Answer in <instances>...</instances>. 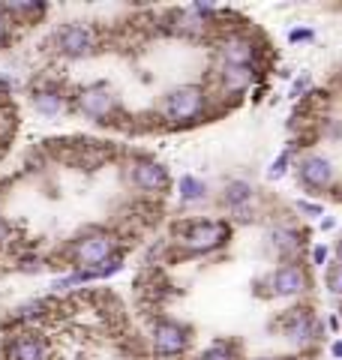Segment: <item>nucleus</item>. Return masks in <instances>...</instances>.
Wrapping results in <instances>:
<instances>
[{
  "mask_svg": "<svg viewBox=\"0 0 342 360\" xmlns=\"http://www.w3.org/2000/svg\"><path fill=\"white\" fill-rule=\"evenodd\" d=\"M213 96L204 84H180L171 87L159 103V120L171 129H189L210 117Z\"/></svg>",
  "mask_w": 342,
  "mask_h": 360,
  "instance_id": "f257e3e1",
  "label": "nucleus"
},
{
  "mask_svg": "<svg viewBox=\"0 0 342 360\" xmlns=\"http://www.w3.org/2000/svg\"><path fill=\"white\" fill-rule=\"evenodd\" d=\"M63 255L72 270H99L111 258L123 255V243H120V234L111 229H84L66 243Z\"/></svg>",
  "mask_w": 342,
  "mask_h": 360,
  "instance_id": "f03ea898",
  "label": "nucleus"
},
{
  "mask_svg": "<svg viewBox=\"0 0 342 360\" xmlns=\"http://www.w3.org/2000/svg\"><path fill=\"white\" fill-rule=\"evenodd\" d=\"M232 240V222L225 219H184L175 229V243L184 255H213Z\"/></svg>",
  "mask_w": 342,
  "mask_h": 360,
  "instance_id": "7ed1b4c3",
  "label": "nucleus"
},
{
  "mask_svg": "<svg viewBox=\"0 0 342 360\" xmlns=\"http://www.w3.org/2000/svg\"><path fill=\"white\" fill-rule=\"evenodd\" d=\"M70 108H75L78 115L87 117V120L102 123V127H108V123H114V120L123 115L118 94H114V90L106 82H94V84L78 87L75 94H72Z\"/></svg>",
  "mask_w": 342,
  "mask_h": 360,
  "instance_id": "20e7f679",
  "label": "nucleus"
},
{
  "mask_svg": "<svg viewBox=\"0 0 342 360\" xmlns=\"http://www.w3.org/2000/svg\"><path fill=\"white\" fill-rule=\"evenodd\" d=\"M102 45V37L94 25L84 21H66L51 33V51L63 60H84L94 58Z\"/></svg>",
  "mask_w": 342,
  "mask_h": 360,
  "instance_id": "39448f33",
  "label": "nucleus"
},
{
  "mask_svg": "<svg viewBox=\"0 0 342 360\" xmlns=\"http://www.w3.org/2000/svg\"><path fill=\"white\" fill-rule=\"evenodd\" d=\"M123 174H127V184L135 189V193L141 195H165L171 189V174L168 168L153 160V156H144V153H135L127 160V168H123Z\"/></svg>",
  "mask_w": 342,
  "mask_h": 360,
  "instance_id": "423d86ee",
  "label": "nucleus"
},
{
  "mask_svg": "<svg viewBox=\"0 0 342 360\" xmlns=\"http://www.w3.org/2000/svg\"><path fill=\"white\" fill-rule=\"evenodd\" d=\"M216 15L220 9L210 6V4H192L184 9H171L165 13L163 27L175 37H186V39H201L216 27Z\"/></svg>",
  "mask_w": 342,
  "mask_h": 360,
  "instance_id": "0eeeda50",
  "label": "nucleus"
},
{
  "mask_svg": "<svg viewBox=\"0 0 342 360\" xmlns=\"http://www.w3.org/2000/svg\"><path fill=\"white\" fill-rule=\"evenodd\" d=\"M258 58H261V45L255 39V33H249L243 27L220 30V37H216V63L255 66L258 70Z\"/></svg>",
  "mask_w": 342,
  "mask_h": 360,
  "instance_id": "6e6552de",
  "label": "nucleus"
},
{
  "mask_svg": "<svg viewBox=\"0 0 342 360\" xmlns=\"http://www.w3.org/2000/svg\"><path fill=\"white\" fill-rule=\"evenodd\" d=\"M192 342L189 324L177 319H156L151 324V352L159 360H175L180 354H186V348Z\"/></svg>",
  "mask_w": 342,
  "mask_h": 360,
  "instance_id": "1a4fd4ad",
  "label": "nucleus"
},
{
  "mask_svg": "<svg viewBox=\"0 0 342 360\" xmlns=\"http://www.w3.org/2000/svg\"><path fill=\"white\" fill-rule=\"evenodd\" d=\"M279 333L285 336V342H291L294 348H310L318 342L322 336V321L310 307H294V309H285L277 321Z\"/></svg>",
  "mask_w": 342,
  "mask_h": 360,
  "instance_id": "9d476101",
  "label": "nucleus"
},
{
  "mask_svg": "<svg viewBox=\"0 0 342 360\" xmlns=\"http://www.w3.org/2000/svg\"><path fill=\"white\" fill-rule=\"evenodd\" d=\"M310 285H312L310 267L300 262H285L265 276L267 297H303L310 291Z\"/></svg>",
  "mask_w": 342,
  "mask_h": 360,
  "instance_id": "9b49d317",
  "label": "nucleus"
},
{
  "mask_svg": "<svg viewBox=\"0 0 342 360\" xmlns=\"http://www.w3.org/2000/svg\"><path fill=\"white\" fill-rule=\"evenodd\" d=\"M0 357L4 360H51V345L39 330L21 328L4 340Z\"/></svg>",
  "mask_w": 342,
  "mask_h": 360,
  "instance_id": "f8f14e48",
  "label": "nucleus"
},
{
  "mask_svg": "<svg viewBox=\"0 0 342 360\" xmlns=\"http://www.w3.org/2000/svg\"><path fill=\"white\" fill-rule=\"evenodd\" d=\"M70 103H72V94L61 82L45 78V82H37L30 87V108L37 111L39 117H49V120L61 117L70 111Z\"/></svg>",
  "mask_w": 342,
  "mask_h": 360,
  "instance_id": "ddd939ff",
  "label": "nucleus"
},
{
  "mask_svg": "<svg viewBox=\"0 0 342 360\" xmlns=\"http://www.w3.org/2000/svg\"><path fill=\"white\" fill-rule=\"evenodd\" d=\"M294 172H298V180L312 189V193H324V189L334 186L336 180V172H334V162L327 160V156L322 153H306L298 160V165H294Z\"/></svg>",
  "mask_w": 342,
  "mask_h": 360,
  "instance_id": "4468645a",
  "label": "nucleus"
},
{
  "mask_svg": "<svg viewBox=\"0 0 342 360\" xmlns=\"http://www.w3.org/2000/svg\"><path fill=\"white\" fill-rule=\"evenodd\" d=\"M220 96H243L249 87L255 84L258 70L255 66H232V63H216L213 70Z\"/></svg>",
  "mask_w": 342,
  "mask_h": 360,
  "instance_id": "2eb2a0df",
  "label": "nucleus"
},
{
  "mask_svg": "<svg viewBox=\"0 0 342 360\" xmlns=\"http://www.w3.org/2000/svg\"><path fill=\"white\" fill-rule=\"evenodd\" d=\"M303 240H306V234L298 229V225H289V222L270 225V231H267L270 250L282 258V264H285V262H298L294 255L303 250Z\"/></svg>",
  "mask_w": 342,
  "mask_h": 360,
  "instance_id": "dca6fc26",
  "label": "nucleus"
},
{
  "mask_svg": "<svg viewBox=\"0 0 342 360\" xmlns=\"http://www.w3.org/2000/svg\"><path fill=\"white\" fill-rule=\"evenodd\" d=\"M253 198H255V189H253V184L249 180H243V177H234V180H228L225 184V189H222V205L228 207V210H234L237 217L253 205Z\"/></svg>",
  "mask_w": 342,
  "mask_h": 360,
  "instance_id": "f3484780",
  "label": "nucleus"
},
{
  "mask_svg": "<svg viewBox=\"0 0 342 360\" xmlns=\"http://www.w3.org/2000/svg\"><path fill=\"white\" fill-rule=\"evenodd\" d=\"M6 9V15L13 18V25L15 27H27V25H37V21L49 13V6L45 4H37V0H9V4H4Z\"/></svg>",
  "mask_w": 342,
  "mask_h": 360,
  "instance_id": "a211bd4d",
  "label": "nucleus"
},
{
  "mask_svg": "<svg viewBox=\"0 0 342 360\" xmlns=\"http://www.w3.org/2000/svg\"><path fill=\"white\" fill-rule=\"evenodd\" d=\"M177 198H180V205L184 207L198 205V201L208 198V184H204L201 177H196V174H184L177 180Z\"/></svg>",
  "mask_w": 342,
  "mask_h": 360,
  "instance_id": "6ab92c4d",
  "label": "nucleus"
},
{
  "mask_svg": "<svg viewBox=\"0 0 342 360\" xmlns=\"http://www.w3.org/2000/svg\"><path fill=\"white\" fill-rule=\"evenodd\" d=\"M49 312V300H27V303H21V307H15V312H13V321H18V324H33V321H39L42 315Z\"/></svg>",
  "mask_w": 342,
  "mask_h": 360,
  "instance_id": "aec40b11",
  "label": "nucleus"
},
{
  "mask_svg": "<svg viewBox=\"0 0 342 360\" xmlns=\"http://www.w3.org/2000/svg\"><path fill=\"white\" fill-rule=\"evenodd\" d=\"M198 360H237V345H234V342H225V340L210 342V345L198 354Z\"/></svg>",
  "mask_w": 342,
  "mask_h": 360,
  "instance_id": "412c9836",
  "label": "nucleus"
},
{
  "mask_svg": "<svg viewBox=\"0 0 342 360\" xmlns=\"http://www.w3.org/2000/svg\"><path fill=\"white\" fill-rule=\"evenodd\" d=\"M13 132H15V111L6 103H0V148L13 139Z\"/></svg>",
  "mask_w": 342,
  "mask_h": 360,
  "instance_id": "4be33fe9",
  "label": "nucleus"
},
{
  "mask_svg": "<svg viewBox=\"0 0 342 360\" xmlns=\"http://www.w3.org/2000/svg\"><path fill=\"white\" fill-rule=\"evenodd\" d=\"M324 283H327V291H330V295L342 297V262L327 264V270H324Z\"/></svg>",
  "mask_w": 342,
  "mask_h": 360,
  "instance_id": "5701e85b",
  "label": "nucleus"
},
{
  "mask_svg": "<svg viewBox=\"0 0 342 360\" xmlns=\"http://www.w3.org/2000/svg\"><path fill=\"white\" fill-rule=\"evenodd\" d=\"M13 37H15V25H13V18L6 15L4 4H0V51L13 45Z\"/></svg>",
  "mask_w": 342,
  "mask_h": 360,
  "instance_id": "b1692460",
  "label": "nucleus"
},
{
  "mask_svg": "<svg viewBox=\"0 0 342 360\" xmlns=\"http://www.w3.org/2000/svg\"><path fill=\"white\" fill-rule=\"evenodd\" d=\"M289 162H291V150H282V153L277 156V160H273L267 177H270V180H279L285 172H289Z\"/></svg>",
  "mask_w": 342,
  "mask_h": 360,
  "instance_id": "393cba45",
  "label": "nucleus"
},
{
  "mask_svg": "<svg viewBox=\"0 0 342 360\" xmlns=\"http://www.w3.org/2000/svg\"><path fill=\"white\" fill-rule=\"evenodd\" d=\"M298 210L303 213V217H322V213H324L322 205H315V201H306V198L298 201Z\"/></svg>",
  "mask_w": 342,
  "mask_h": 360,
  "instance_id": "a878e982",
  "label": "nucleus"
},
{
  "mask_svg": "<svg viewBox=\"0 0 342 360\" xmlns=\"http://www.w3.org/2000/svg\"><path fill=\"white\" fill-rule=\"evenodd\" d=\"M9 240H13V225H9V219L0 213V250H6Z\"/></svg>",
  "mask_w": 342,
  "mask_h": 360,
  "instance_id": "bb28decb",
  "label": "nucleus"
},
{
  "mask_svg": "<svg viewBox=\"0 0 342 360\" xmlns=\"http://www.w3.org/2000/svg\"><path fill=\"white\" fill-rule=\"evenodd\" d=\"M312 39H315V30L310 27H294L289 33V42H312Z\"/></svg>",
  "mask_w": 342,
  "mask_h": 360,
  "instance_id": "cd10ccee",
  "label": "nucleus"
},
{
  "mask_svg": "<svg viewBox=\"0 0 342 360\" xmlns=\"http://www.w3.org/2000/svg\"><path fill=\"white\" fill-rule=\"evenodd\" d=\"M327 258H330V250H327L324 243L312 246V264H315V267H324V264H327Z\"/></svg>",
  "mask_w": 342,
  "mask_h": 360,
  "instance_id": "c85d7f7f",
  "label": "nucleus"
},
{
  "mask_svg": "<svg viewBox=\"0 0 342 360\" xmlns=\"http://www.w3.org/2000/svg\"><path fill=\"white\" fill-rule=\"evenodd\" d=\"M310 75H303V78H298V82H294V87H291V96L294 99H300V96H306V94H310Z\"/></svg>",
  "mask_w": 342,
  "mask_h": 360,
  "instance_id": "c756f323",
  "label": "nucleus"
},
{
  "mask_svg": "<svg viewBox=\"0 0 342 360\" xmlns=\"http://www.w3.org/2000/svg\"><path fill=\"white\" fill-rule=\"evenodd\" d=\"M330 357H336V360H342V340H336V342H330Z\"/></svg>",
  "mask_w": 342,
  "mask_h": 360,
  "instance_id": "7c9ffc66",
  "label": "nucleus"
},
{
  "mask_svg": "<svg viewBox=\"0 0 342 360\" xmlns=\"http://www.w3.org/2000/svg\"><path fill=\"white\" fill-rule=\"evenodd\" d=\"M327 324H330V330H336V328H339V319H336V315H330Z\"/></svg>",
  "mask_w": 342,
  "mask_h": 360,
  "instance_id": "2f4dec72",
  "label": "nucleus"
},
{
  "mask_svg": "<svg viewBox=\"0 0 342 360\" xmlns=\"http://www.w3.org/2000/svg\"><path fill=\"white\" fill-rule=\"evenodd\" d=\"M336 255H339V262H342V240L336 243Z\"/></svg>",
  "mask_w": 342,
  "mask_h": 360,
  "instance_id": "473e14b6",
  "label": "nucleus"
},
{
  "mask_svg": "<svg viewBox=\"0 0 342 360\" xmlns=\"http://www.w3.org/2000/svg\"><path fill=\"white\" fill-rule=\"evenodd\" d=\"M258 360H285V357H258Z\"/></svg>",
  "mask_w": 342,
  "mask_h": 360,
  "instance_id": "72a5a7b5",
  "label": "nucleus"
}]
</instances>
